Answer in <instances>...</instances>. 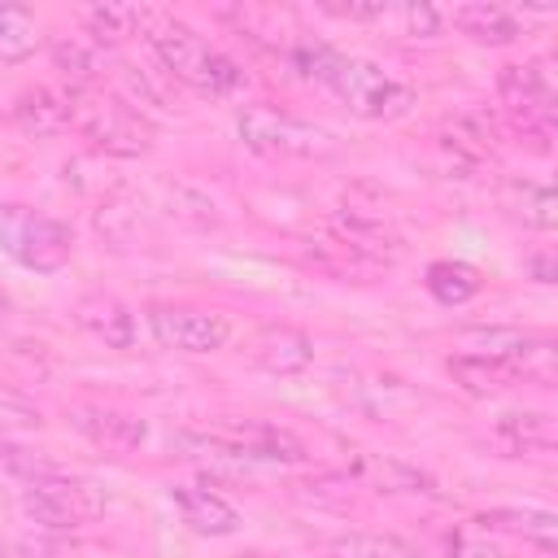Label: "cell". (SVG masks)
Masks as SVG:
<instances>
[{
  "mask_svg": "<svg viewBox=\"0 0 558 558\" xmlns=\"http://www.w3.org/2000/svg\"><path fill=\"white\" fill-rule=\"evenodd\" d=\"M292 65L310 78L323 83L349 113L366 118V122H388L410 113L414 105V87H405L401 78H392L388 70H379L366 57H344L323 39H301L292 48Z\"/></svg>",
  "mask_w": 558,
  "mask_h": 558,
  "instance_id": "cell-1",
  "label": "cell"
},
{
  "mask_svg": "<svg viewBox=\"0 0 558 558\" xmlns=\"http://www.w3.org/2000/svg\"><path fill=\"white\" fill-rule=\"evenodd\" d=\"M144 39H148L157 65L174 83L192 87L196 96L227 100V96H235L244 87V70L227 52H218L205 35H196L187 22H179V17H148Z\"/></svg>",
  "mask_w": 558,
  "mask_h": 558,
  "instance_id": "cell-2",
  "label": "cell"
},
{
  "mask_svg": "<svg viewBox=\"0 0 558 558\" xmlns=\"http://www.w3.org/2000/svg\"><path fill=\"white\" fill-rule=\"evenodd\" d=\"M70 126L109 157H140L153 148V122L122 96H105L96 87L70 92Z\"/></svg>",
  "mask_w": 558,
  "mask_h": 558,
  "instance_id": "cell-3",
  "label": "cell"
},
{
  "mask_svg": "<svg viewBox=\"0 0 558 558\" xmlns=\"http://www.w3.org/2000/svg\"><path fill=\"white\" fill-rule=\"evenodd\" d=\"M235 135L257 157H327V153H336V135L327 126H314L275 105H240Z\"/></svg>",
  "mask_w": 558,
  "mask_h": 558,
  "instance_id": "cell-4",
  "label": "cell"
},
{
  "mask_svg": "<svg viewBox=\"0 0 558 558\" xmlns=\"http://www.w3.org/2000/svg\"><path fill=\"white\" fill-rule=\"evenodd\" d=\"M0 248L17 266L52 275L70 262L74 231H70V222H61L52 214H39L31 205H0Z\"/></svg>",
  "mask_w": 558,
  "mask_h": 558,
  "instance_id": "cell-5",
  "label": "cell"
},
{
  "mask_svg": "<svg viewBox=\"0 0 558 558\" xmlns=\"http://www.w3.org/2000/svg\"><path fill=\"white\" fill-rule=\"evenodd\" d=\"M497 96L510 113V126L532 140L541 153L549 148L554 135V105H558V87L545 70V61H510L497 70Z\"/></svg>",
  "mask_w": 558,
  "mask_h": 558,
  "instance_id": "cell-6",
  "label": "cell"
},
{
  "mask_svg": "<svg viewBox=\"0 0 558 558\" xmlns=\"http://www.w3.org/2000/svg\"><path fill=\"white\" fill-rule=\"evenodd\" d=\"M179 449H187L192 458H244V462H301L305 445L275 423H227L218 432H183Z\"/></svg>",
  "mask_w": 558,
  "mask_h": 558,
  "instance_id": "cell-7",
  "label": "cell"
},
{
  "mask_svg": "<svg viewBox=\"0 0 558 558\" xmlns=\"http://www.w3.org/2000/svg\"><path fill=\"white\" fill-rule=\"evenodd\" d=\"M22 510L31 523L48 527V532H74L92 519H100L105 501L96 493V484L87 480H74V475H35L26 488H22Z\"/></svg>",
  "mask_w": 558,
  "mask_h": 558,
  "instance_id": "cell-8",
  "label": "cell"
},
{
  "mask_svg": "<svg viewBox=\"0 0 558 558\" xmlns=\"http://www.w3.org/2000/svg\"><path fill=\"white\" fill-rule=\"evenodd\" d=\"M148 331L170 353H214L231 336L222 314L192 310V305H148Z\"/></svg>",
  "mask_w": 558,
  "mask_h": 558,
  "instance_id": "cell-9",
  "label": "cell"
},
{
  "mask_svg": "<svg viewBox=\"0 0 558 558\" xmlns=\"http://www.w3.org/2000/svg\"><path fill=\"white\" fill-rule=\"evenodd\" d=\"M497 209L527 227V231H554L558 227V196L549 183L541 179H527V174H506L497 183Z\"/></svg>",
  "mask_w": 558,
  "mask_h": 558,
  "instance_id": "cell-10",
  "label": "cell"
},
{
  "mask_svg": "<svg viewBox=\"0 0 558 558\" xmlns=\"http://www.w3.org/2000/svg\"><path fill=\"white\" fill-rule=\"evenodd\" d=\"M96 449H105V453H135L140 445H144V436H148V427H144V418H135V414H126V410H109V405H78L74 410V418H70Z\"/></svg>",
  "mask_w": 558,
  "mask_h": 558,
  "instance_id": "cell-11",
  "label": "cell"
},
{
  "mask_svg": "<svg viewBox=\"0 0 558 558\" xmlns=\"http://www.w3.org/2000/svg\"><path fill=\"white\" fill-rule=\"evenodd\" d=\"M253 362L270 375H301L314 362V340L292 323H266L253 336Z\"/></svg>",
  "mask_w": 558,
  "mask_h": 558,
  "instance_id": "cell-12",
  "label": "cell"
},
{
  "mask_svg": "<svg viewBox=\"0 0 558 558\" xmlns=\"http://www.w3.org/2000/svg\"><path fill=\"white\" fill-rule=\"evenodd\" d=\"M170 501L179 506V519L196 532V536H235L240 532V510L214 493V488H192V484H174Z\"/></svg>",
  "mask_w": 558,
  "mask_h": 558,
  "instance_id": "cell-13",
  "label": "cell"
},
{
  "mask_svg": "<svg viewBox=\"0 0 558 558\" xmlns=\"http://www.w3.org/2000/svg\"><path fill=\"white\" fill-rule=\"evenodd\" d=\"M554 418L545 410H506L493 423V445L506 458H527V453H549L554 449Z\"/></svg>",
  "mask_w": 558,
  "mask_h": 558,
  "instance_id": "cell-14",
  "label": "cell"
},
{
  "mask_svg": "<svg viewBox=\"0 0 558 558\" xmlns=\"http://www.w3.org/2000/svg\"><path fill=\"white\" fill-rule=\"evenodd\" d=\"M74 318L83 331H92L105 349H135V314L118 301V296H105V292H92L74 305Z\"/></svg>",
  "mask_w": 558,
  "mask_h": 558,
  "instance_id": "cell-15",
  "label": "cell"
},
{
  "mask_svg": "<svg viewBox=\"0 0 558 558\" xmlns=\"http://www.w3.org/2000/svg\"><path fill=\"white\" fill-rule=\"evenodd\" d=\"M449 375L462 392L471 397H497V392H510L523 384V371L519 362H501V357H471V353H458L449 357Z\"/></svg>",
  "mask_w": 558,
  "mask_h": 558,
  "instance_id": "cell-16",
  "label": "cell"
},
{
  "mask_svg": "<svg viewBox=\"0 0 558 558\" xmlns=\"http://www.w3.org/2000/svg\"><path fill=\"white\" fill-rule=\"evenodd\" d=\"M453 26L475 39V44H488V48H506L523 35L519 17L506 9V4H488V0H471V4H458L453 9Z\"/></svg>",
  "mask_w": 558,
  "mask_h": 558,
  "instance_id": "cell-17",
  "label": "cell"
},
{
  "mask_svg": "<svg viewBox=\"0 0 558 558\" xmlns=\"http://www.w3.org/2000/svg\"><path fill=\"white\" fill-rule=\"evenodd\" d=\"M475 523L488 527V532L523 536V541H532L541 549H554V541H558V514L554 510H536V506H497V510H484Z\"/></svg>",
  "mask_w": 558,
  "mask_h": 558,
  "instance_id": "cell-18",
  "label": "cell"
},
{
  "mask_svg": "<svg viewBox=\"0 0 558 558\" xmlns=\"http://www.w3.org/2000/svg\"><path fill=\"white\" fill-rule=\"evenodd\" d=\"M13 122L35 135V140H48V135H61L70 126V100L57 96L52 87H31L13 100Z\"/></svg>",
  "mask_w": 558,
  "mask_h": 558,
  "instance_id": "cell-19",
  "label": "cell"
},
{
  "mask_svg": "<svg viewBox=\"0 0 558 558\" xmlns=\"http://www.w3.org/2000/svg\"><path fill=\"white\" fill-rule=\"evenodd\" d=\"M148 17H153V13L140 9V4H113V0L83 9V26H87V35H92L96 44H122V39L148 31Z\"/></svg>",
  "mask_w": 558,
  "mask_h": 558,
  "instance_id": "cell-20",
  "label": "cell"
},
{
  "mask_svg": "<svg viewBox=\"0 0 558 558\" xmlns=\"http://www.w3.org/2000/svg\"><path fill=\"white\" fill-rule=\"evenodd\" d=\"M357 475H366L371 488H379V493H427V497L436 493V480L427 471H418L401 458H384V453L357 458Z\"/></svg>",
  "mask_w": 558,
  "mask_h": 558,
  "instance_id": "cell-21",
  "label": "cell"
},
{
  "mask_svg": "<svg viewBox=\"0 0 558 558\" xmlns=\"http://www.w3.org/2000/svg\"><path fill=\"white\" fill-rule=\"evenodd\" d=\"M423 283H427L432 301H440V305H449V310L466 305V301H471V296H480V288H484L480 270H475V266H466V262H453V257L432 262V266H427V275H423Z\"/></svg>",
  "mask_w": 558,
  "mask_h": 558,
  "instance_id": "cell-22",
  "label": "cell"
},
{
  "mask_svg": "<svg viewBox=\"0 0 558 558\" xmlns=\"http://www.w3.org/2000/svg\"><path fill=\"white\" fill-rule=\"evenodd\" d=\"M44 44L39 22L26 4H0V61L4 65H22L35 57V48Z\"/></svg>",
  "mask_w": 558,
  "mask_h": 558,
  "instance_id": "cell-23",
  "label": "cell"
},
{
  "mask_svg": "<svg viewBox=\"0 0 558 558\" xmlns=\"http://www.w3.org/2000/svg\"><path fill=\"white\" fill-rule=\"evenodd\" d=\"M532 340H536V331H523V327H466V331H458V344L471 357H501V362H519Z\"/></svg>",
  "mask_w": 558,
  "mask_h": 558,
  "instance_id": "cell-24",
  "label": "cell"
},
{
  "mask_svg": "<svg viewBox=\"0 0 558 558\" xmlns=\"http://www.w3.org/2000/svg\"><path fill=\"white\" fill-rule=\"evenodd\" d=\"M327 558H418L414 545H405L401 536H375V532H349L340 541H331Z\"/></svg>",
  "mask_w": 558,
  "mask_h": 558,
  "instance_id": "cell-25",
  "label": "cell"
},
{
  "mask_svg": "<svg viewBox=\"0 0 558 558\" xmlns=\"http://www.w3.org/2000/svg\"><path fill=\"white\" fill-rule=\"evenodd\" d=\"M166 201H170V214H174L179 222H187V227H214V222H218V214H214V201H209L205 192L187 187V183H174V187H166Z\"/></svg>",
  "mask_w": 558,
  "mask_h": 558,
  "instance_id": "cell-26",
  "label": "cell"
},
{
  "mask_svg": "<svg viewBox=\"0 0 558 558\" xmlns=\"http://www.w3.org/2000/svg\"><path fill=\"white\" fill-rule=\"evenodd\" d=\"M519 371H523V384H541V388H549L554 375H558V349H554V340H549V336H536V340L523 349Z\"/></svg>",
  "mask_w": 558,
  "mask_h": 558,
  "instance_id": "cell-27",
  "label": "cell"
},
{
  "mask_svg": "<svg viewBox=\"0 0 558 558\" xmlns=\"http://www.w3.org/2000/svg\"><path fill=\"white\" fill-rule=\"evenodd\" d=\"M52 57H57V70L70 78L74 92H87V87L96 83V57H92L83 44H57Z\"/></svg>",
  "mask_w": 558,
  "mask_h": 558,
  "instance_id": "cell-28",
  "label": "cell"
},
{
  "mask_svg": "<svg viewBox=\"0 0 558 558\" xmlns=\"http://www.w3.org/2000/svg\"><path fill=\"white\" fill-rule=\"evenodd\" d=\"M449 554H453V558H501V549L493 545L488 527H480V523L458 527V532L449 536Z\"/></svg>",
  "mask_w": 558,
  "mask_h": 558,
  "instance_id": "cell-29",
  "label": "cell"
},
{
  "mask_svg": "<svg viewBox=\"0 0 558 558\" xmlns=\"http://www.w3.org/2000/svg\"><path fill=\"white\" fill-rule=\"evenodd\" d=\"M39 423H44L39 405L0 384V432H9V427H39Z\"/></svg>",
  "mask_w": 558,
  "mask_h": 558,
  "instance_id": "cell-30",
  "label": "cell"
},
{
  "mask_svg": "<svg viewBox=\"0 0 558 558\" xmlns=\"http://www.w3.org/2000/svg\"><path fill=\"white\" fill-rule=\"evenodd\" d=\"M397 17H401V26H405V35L410 39H432V35H440V9H432V4H418V0H410V4H397L392 9Z\"/></svg>",
  "mask_w": 558,
  "mask_h": 558,
  "instance_id": "cell-31",
  "label": "cell"
},
{
  "mask_svg": "<svg viewBox=\"0 0 558 558\" xmlns=\"http://www.w3.org/2000/svg\"><path fill=\"white\" fill-rule=\"evenodd\" d=\"M318 9L331 13V17H344V22H379V17L392 13L388 0H323Z\"/></svg>",
  "mask_w": 558,
  "mask_h": 558,
  "instance_id": "cell-32",
  "label": "cell"
},
{
  "mask_svg": "<svg viewBox=\"0 0 558 558\" xmlns=\"http://www.w3.org/2000/svg\"><path fill=\"white\" fill-rule=\"evenodd\" d=\"M527 275H532L536 283H554V279H558V266H554L549 253H532V257H527Z\"/></svg>",
  "mask_w": 558,
  "mask_h": 558,
  "instance_id": "cell-33",
  "label": "cell"
},
{
  "mask_svg": "<svg viewBox=\"0 0 558 558\" xmlns=\"http://www.w3.org/2000/svg\"><path fill=\"white\" fill-rule=\"evenodd\" d=\"M235 558H266V554H257V549H253V554H235Z\"/></svg>",
  "mask_w": 558,
  "mask_h": 558,
  "instance_id": "cell-34",
  "label": "cell"
}]
</instances>
